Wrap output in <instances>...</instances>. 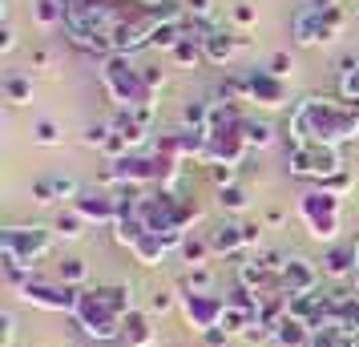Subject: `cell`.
<instances>
[{
  "label": "cell",
  "instance_id": "d6986e66",
  "mask_svg": "<svg viewBox=\"0 0 359 347\" xmlns=\"http://www.w3.org/2000/svg\"><path fill=\"white\" fill-rule=\"evenodd\" d=\"M307 339H311V323L294 319L291 311L278 319V327H275V343H283V347H307Z\"/></svg>",
  "mask_w": 359,
  "mask_h": 347
},
{
  "label": "cell",
  "instance_id": "4dcf8cb0",
  "mask_svg": "<svg viewBox=\"0 0 359 347\" xmlns=\"http://www.w3.org/2000/svg\"><path fill=\"white\" fill-rule=\"evenodd\" d=\"M262 69H266V73H275L278 81H287V77L294 73V61H291V53H283V49H278V53H271V61H266Z\"/></svg>",
  "mask_w": 359,
  "mask_h": 347
},
{
  "label": "cell",
  "instance_id": "f35d334b",
  "mask_svg": "<svg viewBox=\"0 0 359 347\" xmlns=\"http://www.w3.org/2000/svg\"><path fill=\"white\" fill-rule=\"evenodd\" d=\"M255 17H259V13H255L250 4H234V20H238V25H255Z\"/></svg>",
  "mask_w": 359,
  "mask_h": 347
},
{
  "label": "cell",
  "instance_id": "5bb4252c",
  "mask_svg": "<svg viewBox=\"0 0 359 347\" xmlns=\"http://www.w3.org/2000/svg\"><path fill=\"white\" fill-rule=\"evenodd\" d=\"M149 125H154V105H142V109H121V114L114 117V130L126 133V142H130L133 149L149 137Z\"/></svg>",
  "mask_w": 359,
  "mask_h": 347
},
{
  "label": "cell",
  "instance_id": "cb8c5ba5",
  "mask_svg": "<svg viewBox=\"0 0 359 347\" xmlns=\"http://www.w3.org/2000/svg\"><path fill=\"white\" fill-rule=\"evenodd\" d=\"M214 250H210V238H190L186 234V243H182V259L190 266H206V259H210Z\"/></svg>",
  "mask_w": 359,
  "mask_h": 347
},
{
  "label": "cell",
  "instance_id": "4316f807",
  "mask_svg": "<svg viewBox=\"0 0 359 347\" xmlns=\"http://www.w3.org/2000/svg\"><path fill=\"white\" fill-rule=\"evenodd\" d=\"M339 97H347V101H355V105H359V61H347V65H343V73H339Z\"/></svg>",
  "mask_w": 359,
  "mask_h": 347
},
{
  "label": "cell",
  "instance_id": "d590c367",
  "mask_svg": "<svg viewBox=\"0 0 359 347\" xmlns=\"http://www.w3.org/2000/svg\"><path fill=\"white\" fill-rule=\"evenodd\" d=\"M182 8H186V17H194V20H210V13H214L210 0H182Z\"/></svg>",
  "mask_w": 359,
  "mask_h": 347
},
{
  "label": "cell",
  "instance_id": "f1b7e54d",
  "mask_svg": "<svg viewBox=\"0 0 359 347\" xmlns=\"http://www.w3.org/2000/svg\"><path fill=\"white\" fill-rule=\"evenodd\" d=\"M218 202H222V210H246L250 206V194H246L243 186H226V190H218Z\"/></svg>",
  "mask_w": 359,
  "mask_h": 347
},
{
  "label": "cell",
  "instance_id": "836d02e7",
  "mask_svg": "<svg viewBox=\"0 0 359 347\" xmlns=\"http://www.w3.org/2000/svg\"><path fill=\"white\" fill-rule=\"evenodd\" d=\"M210 178L218 190H226V186H234V178H238V165H210Z\"/></svg>",
  "mask_w": 359,
  "mask_h": 347
},
{
  "label": "cell",
  "instance_id": "d6a6232c",
  "mask_svg": "<svg viewBox=\"0 0 359 347\" xmlns=\"http://www.w3.org/2000/svg\"><path fill=\"white\" fill-rule=\"evenodd\" d=\"M109 133H114V121H97V125H89V130H85V146H97L101 149Z\"/></svg>",
  "mask_w": 359,
  "mask_h": 347
},
{
  "label": "cell",
  "instance_id": "4fadbf2b",
  "mask_svg": "<svg viewBox=\"0 0 359 347\" xmlns=\"http://www.w3.org/2000/svg\"><path fill=\"white\" fill-rule=\"evenodd\" d=\"M17 295L25 299V303L41 307V311H65V315H73V287H49V283L33 279L29 287H20Z\"/></svg>",
  "mask_w": 359,
  "mask_h": 347
},
{
  "label": "cell",
  "instance_id": "e0dca14e",
  "mask_svg": "<svg viewBox=\"0 0 359 347\" xmlns=\"http://www.w3.org/2000/svg\"><path fill=\"white\" fill-rule=\"evenodd\" d=\"M323 275L335 283L355 279V247H331L323 254Z\"/></svg>",
  "mask_w": 359,
  "mask_h": 347
},
{
  "label": "cell",
  "instance_id": "9a60e30c",
  "mask_svg": "<svg viewBox=\"0 0 359 347\" xmlns=\"http://www.w3.org/2000/svg\"><path fill=\"white\" fill-rule=\"evenodd\" d=\"M77 194H81V186L73 182V178H65V174H49V178H36L33 182V202H41V206L77 198Z\"/></svg>",
  "mask_w": 359,
  "mask_h": 347
},
{
  "label": "cell",
  "instance_id": "8fae6325",
  "mask_svg": "<svg viewBox=\"0 0 359 347\" xmlns=\"http://www.w3.org/2000/svg\"><path fill=\"white\" fill-rule=\"evenodd\" d=\"M73 210H77L85 222L117 226V218H121V202H117V194H109V190H81V194L73 198Z\"/></svg>",
  "mask_w": 359,
  "mask_h": 347
},
{
  "label": "cell",
  "instance_id": "484cf974",
  "mask_svg": "<svg viewBox=\"0 0 359 347\" xmlns=\"http://www.w3.org/2000/svg\"><path fill=\"white\" fill-rule=\"evenodd\" d=\"M33 142H36V146H61V142H65V133H61L57 121L41 117V121H33Z\"/></svg>",
  "mask_w": 359,
  "mask_h": 347
},
{
  "label": "cell",
  "instance_id": "ab89813d",
  "mask_svg": "<svg viewBox=\"0 0 359 347\" xmlns=\"http://www.w3.org/2000/svg\"><path fill=\"white\" fill-rule=\"evenodd\" d=\"M13 49H17V33L4 25V29H0V53H13Z\"/></svg>",
  "mask_w": 359,
  "mask_h": 347
},
{
  "label": "cell",
  "instance_id": "5b68a950",
  "mask_svg": "<svg viewBox=\"0 0 359 347\" xmlns=\"http://www.w3.org/2000/svg\"><path fill=\"white\" fill-rule=\"evenodd\" d=\"M299 218L307 222V231L315 243H335L343 231V198L339 194H331V190H307V194H299Z\"/></svg>",
  "mask_w": 359,
  "mask_h": 347
},
{
  "label": "cell",
  "instance_id": "44dd1931",
  "mask_svg": "<svg viewBox=\"0 0 359 347\" xmlns=\"http://www.w3.org/2000/svg\"><path fill=\"white\" fill-rule=\"evenodd\" d=\"M33 20L41 29H57V25H65V8H61V0H33Z\"/></svg>",
  "mask_w": 359,
  "mask_h": 347
},
{
  "label": "cell",
  "instance_id": "ffe728a7",
  "mask_svg": "<svg viewBox=\"0 0 359 347\" xmlns=\"http://www.w3.org/2000/svg\"><path fill=\"white\" fill-rule=\"evenodd\" d=\"M0 93H4L8 105H29V101H33V77H25V73H4Z\"/></svg>",
  "mask_w": 359,
  "mask_h": 347
},
{
  "label": "cell",
  "instance_id": "ba28073f",
  "mask_svg": "<svg viewBox=\"0 0 359 347\" xmlns=\"http://www.w3.org/2000/svg\"><path fill=\"white\" fill-rule=\"evenodd\" d=\"M287 162H291L294 178H311L319 186L335 174H343V154L335 146H291Z\"/></svg>",
  "mask_w": 359,
  "mask_h": 347
},
{
  "label": "cell",
  "instance_id": "83f0119b",
  "mask_svg": "<svg viewBox=\"0 0 359 347\" xmlns=\"http://www.w3.org/2000/svg\"><path fill=\"white\" fill-rule=\"evenodd\" d=\"M170 57H174L178 65H198V61H206V53H202V41H198V36H186Z\"/></svg>",
  "mask_w": 359,
  "mask_h": 347
},
{
  "label": "cell",
  "instance_id": "30bf717a",
  "mask_svg": "<svg viewBox=\"0 0 359 347\" xmlns=\"http://www.w3.org/2000/svg\"><path fill=\"white\" fill-rule=\"evenodd\" d=\"M278 287H283V295H311V291H319V266L303 254H287L278 266Z\"/></svg>",
  "mask_w": 359,
  "mask_h": 347
},
{
  "label": "cell",
  "instance_id": "7bdbcfd3",
  "mask_svg": "<svg viewBox=\"0 0 359 347\" xmlns=\"http://www.w3.org/2000/svg\"><path fill=\"white\" fill-rule=\"evenodd\" d=\"M355 279H359V238H355Z\"/></svg>",
  "mask_w": 359,
  "mask_h": 347
},
{
  "label": "cell",
  "instance_id": "1f68e13d",
  "mask_svg": "<svg viewBox=\"0 0 359 347\" xmlns=\"http://www.w3.org/2000/svg\"><path fill=\"white\" fill-rule=\"evenodd\" d=\"M186 287H190V291H210V287H214L210 266H190V275H186Z\"/></svg>",
  "mask_w": 359,
  "mask_h": 347
},
{
  "label": "cell",
  "instance_id": "7402d4cb",
  "mask_svg": "<svg viewBox=\"0 0 359 347\" xmlns=\"http://www.w3.org/2000/svg\"><path fill=\"white\" fill-rule=\"evenodd\" d=\"M243 133H246V146L255 149H266L271 146V142H275V130H271V125H266V121H259V117H246L243 121Z\"/></svg>",
  "mask_w": 359,
  "mask_h": 347
},
{
  "label": "cell",
  "instance_id": "ac0fdd59",
  "mask_svg": "<svg viewBox=\"0 0 359 347\" xmlns=\"http://www.w3.org/2000/svg\"><path fill=\"white\" fill-rule=\"evenodd\" d=\"M121 339L130 347H154L158 343V331L149 327V315L146 311H137L133 307L130 315H126V331H121Z\"/></svg>",
  "mask_w": 359,
  "mask_h": 347
},
{
  "label": "cell",
  "instance_id": "2e32d148",
  "mask_svg": "<svg viewBox=\"0 0 359 347\" xmlns=\"http://www.w3.org/2000/svg\"><path fill=\"white\" fill-rule=\"evenodd\" d=\"M234 49H238V36L226 33V29H206L202 33V53H206V61L210 65H226L230 57H234Z\"/></svg>",
  "mask_w": 359,
  "mask_h": 347
},
{
  "label": "cell",
  "instance_id": "8992f818",
  "mask_svg": "<svg viewBox=\"0 0 359 347\" xmlns=\"http://www.w3.org/2000/svg\"><path fill=\"white\" fill-rule=\"evenodd\" d=\"M61 234L57 226H4L0 231V259H13V263H41L45 254L53 250Z\"/></svg>",
  "mask_w": 359,
  "mask_h": 347
},
{
  "label": "cell",
  "instance_id": "60d3db41",
  "mask_svg": "<svg viewBox=\"0 0 359 347\" xmlns=\"http://www.w3.org/2000/svg\"><path fill=\"white\" fill-rule=\"evenodd\" d=\"M146 81H149V89H154V93H158V89H162V85H165L162 69H146Z\"/></svg>",
  "mask_w": 359,
  "mask_h": 347
},
{
  "label": "cell",
  "instance_id": "277c9868",
  "mask_svg": "<svg viewBox=\"0 0 359 347\" xmlns=\"http://www.w3.org/2000/svg\"><path fill=\"white\" fill-rule=\"evenodd\" d=\"M343 25H347V13L339 8V0L335 4L315 0L291 17V41L294 45H331L343 33Z\"/></svg>",
  "mask_w": 359,
  "mask_h": 347
},
{
  "label": "cell",
  "instance_id": "b9f144b4",
  "mask_svg": "<svg viewBox=\"0 0 359 347\" xmlns=\"http://www.w3.org/2000/svg\"><path fill=\"white\" fill-rule=\"evenodd\" d=\"M33 65H36V69H45V65H49V53L36 49V53H33Z\"/></svg>",
  "mask_w": 359,
  "mask_h": 347
},
{
  "label": "cell",
  "instance_id": "7c38bea8",
  "mask_svg": "<svg viewBox=\"0 0 359 347\" xmlns=\"http://www.w3.org/2000/svg\"><path fill=\"white\" fill-rule=\"evenodd\" d=\"M206 238H210L214 254H243L246 247L259 243V226H255V222H222V226L210 231Z\"/></svg>",
  "mask_w": 359,
  "mask_h": 347
},
{
  "label": "cell",
  "instance_id": "8d00e7d4",
  "mask_svg": "<svg viewBox=\"0 0 359 347\" xmlns=\"http://www.w3.org/2000/svg\"><path fill=\"white\" fill-rule=\"evenodd\" d=\"M323 190H331V194H347V190H351V174H347V170H343V174H335V178H327L323 182Z\"/></svg>",
  "mask_w": 359,
  "mask_h": 347
},
{
  "label": "cell",
  "instance_id": "9c48e42d",
  "mask_svg": "<svg viewBox=\"0 0 359 347\" xmlns=\"http://www.w3.org/2000/svg\"><path fill=\"white\" fill-rule=\"evenodd\" d=\"M178 307L186 315V323L198 331V335H210V331L222 327V315H226L230 299L226 295H214V291H182L178 295Z\"/></svg>",
  "mask_w": 359,
  "mask_h": 347
},
{
  "label": "cell",
  "instance_id": "d4e9b609",
  "mask_svg": "<svg viewBox=\"0 0 359 347\" xmlns=\"http://www.w3.org/2000/svg\"><path fill=\"white\" fill-rule=\"evenodd\" d=\"M307 347H347V335H343L339 327H331V323H323V327H311Z\"/></svg>",
  "mask_w": 359,
  "mask_h": 347
},
{
  "label": "cell",
  "instance_id": "f546056e",
  "mask_svg": "<svg viewBox=\"0 0 359 347\" xmlns=\"http://www.w3.org/2000/svg\"><path fill=\"white\" fill-rule=\"evenodd\" d=\"M85 226H89V222H85V218L77 215V210H69V215L57 218V234H61V238H81Z\"/></svg>",
  "mask_w": 359,
  "mask_h": 347
},
{
  "label": "cell",
  "instance_id": "7a4b0ae2",
  "mask_svg": "<svg viewBox=\"0 0 359 347\" xmlns=\"http://www.w3.org/2000/svg\"><path fill=\"white\" fill-rule=\"evenodd\" d=\"M133 311V287H73V323L93 343H114L126 331V315Z\"/></svg>",
  "mask_w": 359,
  "mask_h": 347
},
{
  "label": "cell",
  "instance_id": "74e56055",
  "mask_svg": "<svg viewBox=\"0 0 359 347\" xmlns=\"http://www.w3.org/2000/svg\"><path fill=\"white\" fill-rule=\"evenodd\" d=\"M174 303H178L174 295H165V291H158V295L149 299V311H154V315H165L170 307H174Z\"/></svg>",
  "mask_w": 359,
  "mask_h": 347
},
{
  "label": "cell",
  "instance_id": "e575fe53",
  "mask_svg": "<svg viewBox=\"0 0 359 347\" xmlns=\"http://www.w3.org/2000/svg\"><path fill=\"white\" fill-rule=\"evenodd\" d=\"M13 339H17V315L4 311L0 315V347H13Z\"/></svg>",
  "mask_w": 359,
  "mask_h": 347
},
{
  "label": "cell",
  "instance_id": "6da1fadb",
  "mask_svg": "<svg viewBox=\"0 0 359 347\" xmlns=\"http://www.w3.org/2000/svg\"><path fill=\"white\" fill-rule=\"evenodd\" d=\"M291 146H347L359 142V105L347 97H303L287 117Z\"/></svg>",
  "mask_w": 359,
  "mask_h": 347
},
{
  "label": "cell",
  "instance_id": "3957f363",
  "mask_svg": "<svg viewBox=\"0 0 359 347\" xmlns=\"http://www.w3.org/2000/svg\"><path fill=\"white\" fill-rule=\"evenodd\" d=\"M101 89L109 93L117 109H142V105H154V89L146 81V69H137L130 57H105L101 61Z\"/></svg>",
  "mask_w": 359,
  "mask_h": 347
},
{
  "label": "cell",
  "instance_id": "603a6c76",
  "mask_svg": "<svg viewBox=\"0 0 359 347\" xmlns=\"http://www.w3.org/2000/svg\"><path fill=\"white\" fill-rule=\"evenodd\" d=\"M57 279L65 283V287H85L89 263H85V259H65V263H57Z\"/></svg>",
  "mask_w": 359,
  "mask_h": 347
},
{
  "label": "cell",
  "instance_id": "52a82bcc",
  "mask_svg": "<svg viewBox=\"0 0 359 347\" xmlns=\"http://www.w3.org/2000/svg\"><path fill=\"white\" fill-rule=\"evenodd\" d=\"M222 93H226V97H238V101H250V105H262V109L287 105V81H278L275 73H266V69H250L243 77L226 81Z\"/></svg>",
  "mask_w": 359,
  "mask_h": 347
},
{
  "label": "cell",
  "instance_id": "ee69618b",
  "mask_svg": "<svg viewBox=\"0 0 359 347\" xmlns=\"http://www.w3.org/2000/svg\"><path fill=\"white\" fill-rule=\"evenodd\" d=\"M355 17H359V4H355Z\"/></svg>",
  "mask_w": 359,
  "mask_h": 347
}]
</instances>
